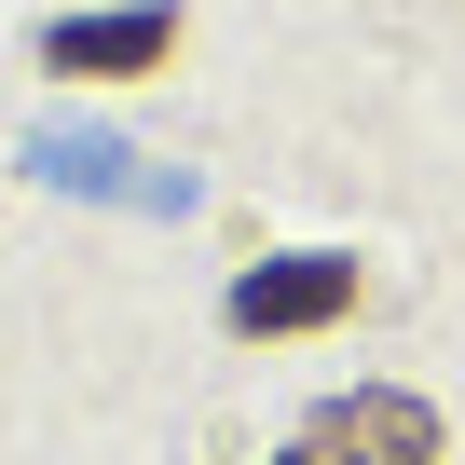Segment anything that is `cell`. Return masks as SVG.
<instances>
[{
    "label": "cell",
    "instance_id": "6da1fadb",
    "mask_svg": "<svg viewBox=\"0 0 465 465\" xmlns=\"http://www.w3.org/2000/svg\"><path fill=\"white\" fill-rule=\"evenodd\" d=\"M288 465H451V451H438V411H424V397L356 383V397H329V411L302 424V451H288Z\"/></svg>",
    "mask_w": 465,
    "mask_h": 465
},
{
    "label": "cell",
    "instance_id": "7a4b0ae2",
    "mask_svg": "<svg viewBox=\"0 0 465 465\" xmlns=\"http://www.w3.org/2000/svg\"><path fill=\"white\" fill-rule=\"evenodd\" d=\"M356 302V261H302V274H247L232 288V329H315Z\"/></svg>",
    "mask_w": 465,
    "mask_h": 465
},
{
    "label": "cell",
    "instance_id": "3957f363",
    "mask_svg": "<svg viewBox=\"0 0 465 465\" xmlns=\"http://www.w3.org/2000/svg\"><path fill=\"white\" fill-rule=\"evenodd\" d=\"M178 42V15H69L55 28V69H151Z\"/></svg>",
    "mask_w": 465,
    "mask_h": 465
}]
</instances>
